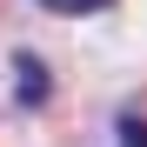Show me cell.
Instances as JSON below:
<instances>
[{"mask_svg": "<svg viewBox=\"0 0 147 147\" xmlns=\"http://www.w3.org/2000/svg\"><path fill=\"white\" fill-rule=\"evenodd\" d=\"M47 13H100V7H114V0H40Z\"/></svg>", "mask_w": 147, "mask_h": 147, "instance_id": "7a4b0ae2", "label": "cell"}, {"mask_svg": "<svg viewBox=\"0 0 147 147\" xmlns=\"http://www.w3.org/2000/svg\"><path fill=\"white\" fill-rule=\"evenodd\" d=\"M13 80H20V107H47V67H40V54H13Z\"/></svg>", "mask_w": 147, "mask_h": 147, "instance_id": "6da1fadb", "label": "cell"}, {"mask_svg": "<svg viewBox=\"0 0 147 147\" xmlns=\"http://www.w3.org/2000/svg\"><path fill=\"white\" fill-rule=\"evenodd\" d=\"M114 147H147V120L140 114H127V120H120V140Z\"/></svg>", "mask_w": 147, "mask_h": 147, "instance_id": "3957f363", "label": "cell"}]
</instances>
